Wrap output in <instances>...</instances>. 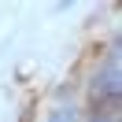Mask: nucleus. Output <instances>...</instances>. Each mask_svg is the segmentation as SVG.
I'll return each instance as SVG.
<instances>
[{
	"label": "nucleus",
	"mask_w": 122,
	"mask_h": 122,
	"mask_svg": "<svg viewBox=\"0 0 122 122\" xmlns=\"http://www.w3.org/2000/svg\"><path fill=\"white\" fill-rule=\"evenodd\" d=\"M52 122H74V115H70V111H56Z\"/></svg>",
	"instance_id": "obj_1"
}]
</instances>
